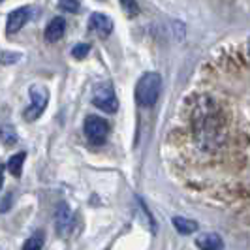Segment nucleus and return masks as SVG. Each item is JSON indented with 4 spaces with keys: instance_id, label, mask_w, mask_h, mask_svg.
I'll return each instance as SVG.
<instances>
[{
    "instance_id": "obj_1",
    "label": "nucleus",
    "mask_w": 250,
    "mask_h": 250,
    "mask_svg": "<svg viewBox=\"0 0 250 250\" xmlns=\"http://www.w3.org/2000/svg\"><path fill=\"white\" fill-rule=\"evenodd\" d=\"M160 90H162V77L156 72H149V74L141 75V79L136 85V100L139 105L150 107L156 104Z\"/></svg>"
},
{
    "instance_id": "obj_2",
    "label": "nucleus",
    "mask_w": 250,
    "mask_h": 250,
    "mask_svg": "<svg viewBox=\"0 0 250 250\" xmlns=\"http://www.w3.org/2000/svg\"><path fill=\"white\" fill-rule=\"evenodd\" d=\"M47 102H49L47 88L43 87V85H32L30 87V105L23 113L25 121L32 123V121L40 119V115L45 111V107H47Z\"/></svg>"
},
{
    "instance_id": "obj_3",
    "label": "nucleus",
    "mask_w": 250,
    "mask_h": 250,
    "mask_svg": "<svg viewBox=\"0 0 250 250\" xmlns=\"http://www.w3.org/2000/svg\"><path fill=\"white\" fill-rule=\"evenodd\" d=\"M85 136L92 145H102L109 136V125L98 115H90L85 121Z\"/></svg>"
},
{
    "instance_id": "obj_4",
    "label": "nucleus",
    "mask_w": 250,
    "mask_h": 250,
    "mask_svg": "<svg viewBox=\"0 0 250 250\" xmlns=\"http://www.w3.org/2000/svg\"><path fill=\"white\" fill-rule=\"evenodd\" d=\"M92 104L107 113H115L119 109V100L115 96V90L109 83H102L92 92Z\"/></svg>"
},
{
    "instance_id": "obj_5",
    "label": "nucleus",
    "mask_w": 250,
    "mask_h": 250,
    "mask_svg": "<svg viewBox=\"0 0 250 250\" xmlns=\"http://www.w3.org/2000/svg\"><path fill=\"white\" fill-rule=\"evenodd\" d=\"M55 228H57V233L61 237H68L72 233V228H74V214L70 211V207L66 203H59L57 207V213H55Z\"/></svg>"
},
{
    "instance_id": "obj_6",
    "label": "nucleus",
    "mask_w": 250,
    "mask_h": 250,
    "mask_svg": "<svg viewBox=\"0 0 250 250\" xmlns=\"http://www.w3.org/2000/svg\"><path fill=\"white\" fill-rule=\"evenodd\" d=\"M28 17H30V10H28V8H17V10H13V12L8 15L6 32H8L10 36L15 34V32H19V30L26 25Z\"/></svg>"
},
{
    "instance_id": "obj_7",
    "label": "nucleus",
    "mask_w": 250,
    "mask_h": 250,
    "mask_svg": "<svg viewBox=\"0 0 250 250\" xmlns=\"http://www.w3.org/2000/svg\"><path fill=\"white\" fill-rule=\"evenodd\" d=\"M88 30L98 36H107L113 30V21L104 13H92L88 19Z\"/></svg>"
},
{
    "instance_id": "obj_8",
    "label": "nucleus",
    "mask_w": 250,
    "mask_h": 250,
    "mask_svg": "<svg viewBox=\"0 0 250 250\" xmlns=\"http://www.w3.org/2000/svg\"><path fill=\"white\" fill-rule=\"evenodd\" d=\"M196 245L200 250H224V241L218 233L207 231V233H200L196 237Z\"/></svg>"
},
{
    "instance_id": "obj_9",
    "label": "nucleus",
    "mask_w": 250,
    "mask_h": 250,
    "mask_svg": "<svg viewBox=\"0 0 250 250\" xmlns=\"http://www.w3.org/2000/svg\"><path fill=\"white\" fill-rule=\"evenodd\" d=\"M64 32H66V21L62 17H55V19H51V23L45 28V40L51 43L59 42L64 36Z\"/></svg>"
},
{
    "instance_id": "obj_10",
    "label": "nucleus",
    "mask_w": 250,
    "mask_h": 250,
    "mask_svg": "<svg viewBox=\"0 0 250 250\" xmlns=\"http://www.w3.org/2000/svg\"><path fill=\"white\" fill-rule=\"evenodd\" d=\"M171 222H173V228L181 235H190V233H194L198 229V222L190 220V218H185V216H173Z\"/></svg>"
},
{
    "instance_id": "obj_11",
    "label": "nucleus",
    "mask_w": 250,
    "mask_h": 250,
    "mask_svg": "<svg viewBox=\"0 0 250 250\" xmlns=\"http://www.w3.org/2000/svg\"><path fill=\"white\" fill-rule=\"evenodd\" d=\"M25 158H26V152H17V154H13L12 158L8 160V169H10V173L13 177H21L23 173V164H25Z\"/></svg>"
},
{
    "instance_id": "obj_12",
    "label": "nucleus",
    "mask_w": 250,
    "mask_h": 250,
    "mask_svg": "<svg viewBox=\"0 0 250 250\" xmlns=\"http://www.w3.org/2000/svg\"><path fill=\"white\" fill-rule=\"evenodd\" d=\"M43 243H45V235H43V231L38 229L25 241L23 250H42L43 249Z\"/></svg>"
},
{
    "instance_id": "obj_13",
    "label": "nucleus",
    "mask_w": 250,
    "mask_h": 250,
    "mask_svg": "<svg viewBox=\"0 0 250 250\" xmlns=\"http://www.w3.org/2000/svg\"><path fill=\"white\" fill-rule=\"evenodd\" d=\"M0 139L4 141V145H15L17 134L10 125H0Z\"/></svg>"
},
{
    "instance_id": "obj_14",
    "label": "nucleus",
    "mask_w": 250,
    "mask_h": 250,
    "mask_svg": "<svg viewBox=\"0 0 250 250\" xmlns=\"http://www.w3.org/2000/svg\"><path fill=\"white\" fill-rule=\"evenodd\" d=\"M21 59L19 53H10V51H0V64L4 66H10V64H15Z\"/></svg>"
},
{
    "instance_id": "obj_15",
    "label": "nucleus",
    "mask_w": 250,
    "mask_h": 250,
    "mask_svg": "<svg viewBox=\"0 0 250 250\" xmlns=\"http://www.w3.org/2000/svg\"><path fill=\"white\" fill-rule=\"evenodd\" d=\"M59 8H61L62 12L77 13L79 12V2H77V0H59Z\"/></svg>"
},
{
    "instance_id": "obj_16",
    "label": "nucleus",
    "mask_w": 250,
    "mask_h": 250,
    "mask_svg": "<svg viewBox=\"0 0 250 250\" xmlns=\"http://www.w3.org/2000/svg\"><path fill=\"white\" fill-rule=\"evenodd\" d=\"M88 51H90V45H88V43H77L74 49H72V57L77 59V61H81V59L87 57Z\"/></svg>"
},
{
    "instance_id": "obj_17",
    "label": "nucleus",
    "mask_w": 250,
    "mask_h": 250,
    "mask_svg": "<svg viewBox=\"0 0 250 250\" xmlns=\"http://www.w3.org/2000/svg\"><path fill=\"white\" fill-rule=\"evenodd\" d=\"M121 4H123V8L128 15H138L139 13V6L136 0H121Z\"/></svg>"
},
{
    "instance_id": "obj_18",
    "label": "nucleus",
    "mask_w": 250,
    "mask_h": 250,
    "mask_svg": "<svg viewBox=\"0 0 250 250\" xmlns=\"http://www.w3.org/2000/svg\"><path fill=\"white\" fill-rule=\"evenodd\" d=\"M2 185H4V166L0 164V188H2Z\"/></svg>"
},
{
    "instance_id": "obj_19",
    "label": "nucleus",
    "mask_w": 250,
    "mask_h": 250,
    "mask_svg": "<svg viewBox=\"0 0 250 250\" xmlns=\"http://www.w3.org/2000/svg\"><path fill=\"white\" fill-rule=\"evenodd\" d=\"M249 55H250V40H249Z\"/></svg>"
},
{
    "instance_id": "obj_20",
    "label": "nucleus",
    "mask_w": 250,
    "mask_h": 250,
    "mask_svg": "<svg viewBox=\"0 0 250 250\" xmlns=\"http://www.w3.org/2000/svg\"><path fill=\"white\" fill-rule=\"evenodd\" d=\"M0 2H2V0H0Z\"/></svg>"
}]
</instances>
